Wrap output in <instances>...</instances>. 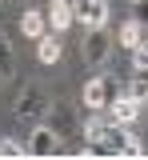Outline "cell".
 Segmentation results:
<instances>
[{"label":"cell","instance_id":"6da1fadb","mask_svg":"<svg viewBox=\"0 0 148 160\" xmlns=\"http://www.w3.org/2000/svg\"><path fill=\"white\" fill-rule=\"evenodd\" d=\"M80 136L92 144L88 148L92 156H144L140 140L128 132V124H116V120H104V116H88L80 124Z\"/></svg>","mask_w":148,"mask_h":160},{"label":"cell","instance_id":"7a4b0ae2","mask_svg":"<svg viewBox=\"0 0 148 160\" xmlns=\"http://www.w3.org/2000/svg\"><path fill=\"white\" fill-rule=\"evenodd\" d=\"M108 56H112V32H108V24L88 28L84 40H80V60H84L88 68H104Z\"/></svg>","mask_w":148,"mask_h":160},{"label":"cell","instance_id":"3957f363","mask_svg":"<svg viewBox=\"0 0 148 160\" xmlns=\"http://www.w3.org/2000/svg\"><path fill=\"white\" fill-rule=\"evenodd\" d=\"M44 116H48L44 124H48L60 140L80 136V124H84V120H80V112H72V104H68V100H48V112H44Z\"/></svg>","mask_w":148,"mask_h":160},{"label":"cell","instance_id":"277c9868","mask_svg":"<svg viewBox=\"0 0 148 160\" xmlns=\"http://www.w3.org/2000/svg\"><path fill=\"white\" fill-rule=\"evenodd\" d=\"M48 112V92H44L40 84H24L16 104H12V116L16 120H40Z\"/></svg>","mask_w":148,"mask_h":160},{"label":"cell","instance_id":"5b68a950","mask_svg":"<svg viewBox=\"0 0 148 160\" xmlns=\"http://www.w3.org/2000/svg\"><path fill=\"white\" fill-rule=\"evenodd\" d=\"M112 96H116V84H112V76H104V72H100V76L84 80V92H80V100H84L88 112H104Z\"/></svg>","mask_w":148,"mask_h":160},{"label":"cell","instance_id":"8992f818","mask_svg":"<svg viewBox=\"0 0 148 160\" xmlns=\"http://www.w3.org/2000/svg\"><path fill=\"white\" fill-rule=\"evenodd\" d=\"M68 4H72V16L80 20L84 28L108 24V0H68Z\"/></svg>","mask_w":148,"mask_h":160},{"label":"cell","instance_id":"52a82bcc","mask_svg":"<svg viewBox=\"0 0 148 160\" xmlns=\"http://www.w3.org/2000/svg\"><path fill=\"white\" fill-rule=\"evenodd\" d=\"M24 148H28V156H56V152H60V136H56L48 124H36Z\"/></svg>","mask_w":148,"mask_h":160},{"label":"cell","instance_id":"ba28073f","mask_svg":"<svg viewBox=\"0 0 148 160\" xmlns=\"http://www.w3.org/2000/svg\"><path fill=\"white\" fill-rule=\"evenodd\" d=\"M104 112H108V120H116V124H132V120L140 116V100L128 96V92H124V96H112Z\"/></svg>","mask_w":148,"mask_h":160},{"label":"cell","instance_id":"9c48e42d","mask_svg":"<svg viewBox=\"0 0 148 160\" xmlns=\"http://www.w3.org/2000/svg\"><path fill=\"white\" fill-rule=\"evenodd\" d=\"M44 20H48V32H64L68 24H76L72 4H68V0H52V4L44 8Z\"/></svg>","mask_w":148,"mask_h":160},{"label":"cell","instance_id":"30bf717a","mask_svg":"<svg viewBox=\"0 0 148 160\" xmlns=\"http://www.w3.org/2000/svg\"><path fill=\"white\" fill-rule=\"evenodd\" d=\"M44 32H48V20H44V12H40V8H28V12H20V36L40 40Z\"/></svg>","mask_w":148,"mask_h":160},{"label":"cell","instance_id":"8fae6325","mask_svg":"<svg viewBox=\"0 0 148 160\" xmlns=\"http://www.w3.org/2000/svg\"><path fill=\"white\" fill-rule=\"evenodd\" d=\"M60 40L52 36V32H44L40 40H36V60H40V64H56V60H60Z\"/></svg>","mask_w":148,"mask_h":160},{"label":"cell","instance_id":"7c38bea8","mask_svg":"<svg viewBox=\"0 0 148 160\" xmlns=\"http://www.w3.org/2000/svg\"><path fill=\"white\" fill-rule=\"evenodd\" d=\"M144 36H148L144 24H140V20H128V24H120V32H116V44H120V48H136Z\"/></svg>","mask_w":148,"mask_h":160},{"label":"cell","instance_id":"4fadbf2b","mask_svg":"<svg viewBox=\"0 0 148 160\" xmlns=\"http://www.w3.org/2000/svg\"><path fill=\"white\" fill-rule=\"evenodd\" d=\"M0 76L4 80H12L16 76V52H12V40L0 32Z\"/></svg>","mask_w":148,"mask_h":160},{"label":"cell","instance_id":"5bb4252c","mask_svg":"<svg viewBox=\"0 0 148 160\" xmlns=\"http://www.w3.org/2000/svg\"><path fill=\"white\" fill-rule=\"evenodd\" d=\"M128 96H136L140 104L148 100V68H136V76L128 80Z\"/></svg>","mask_w":148,"mask_h":160},{"label":"cell","instance_id":"9a60e30c","mask_svg":"<svg viewBox=\"0 0 148 160\" xmlns=\"http://www.w3.org/2000/svg\"><path fill=\"white\" fill-rule=\"evenodd\" d=\"M0 156H8V160H20V156H28V148L24 144H16V140H0Z\"/></svg>","mask_w":148,"mask_h":160},{"label":"cell","instance_id":"2e32d148","mask_svg":"<svg viewBox=\"0 0 148 160\" xmlns=\"http://www.w3.org/2000/svg\"><path fill=\"white\" fill-rule=\"evenodd\" d=\"M132 64H136V68H148V36L132 48Z\"/></svg>","mask_w":148,"mask_h":160},{"label":"cell","instance_id":"e0dca14e","mask_svg":"<svg viewBox=\"0 0 148 160\" xmlns=\"http://www.w3.org/2000/svg\"><path fill=\"white\" fill-rule=\"evenodd\" d=\"M132 20H140L148 28V0H132Z\"/></svg>","mask_w":148,"mask_h":160},{"label":"cell","instance_id":"ac0fdd59","mask_svg":"<svg viewBox=\"0 0 148 160\" xmlns=\"http://www.w3.org/2000/svg\"><path fill=\"white\" fill-rule=\"evenodd\" d=\"M0 84H4V76H0Z\"/></svg>","mask_w":148,"mask_h":160},{"label":"cell","instance_id":"d6986e66","mask_svg":"<svg viewBox=\"0 0 148 160\" xmlns=\"http://www.w3.org/2000/svg\"><path fill=\"white\" fill-rule=\"evenodd\" d=\"M128 4H132V0H128Z\"/></svg>","mask_w":148,"mask_h":160}]
</instances>
